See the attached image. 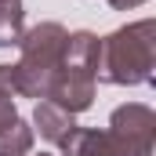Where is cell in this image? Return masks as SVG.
<instances>
[{
	"instance_id": "6da1fadb",
	"label": "cell",
	"mask_w": 156,
	"mask_h": 156,
	"mask_svg": "<svg viewBox=\"0 0 156 156\" xmlns=\"http://www.w3.org/2000/svg\"><path fill=\"white\" fill-rule=\"evenodd\" d=\"M156 69V22L153 18H138L113 29L105 40H98V66L94 76L102 83H116V87H138V83H153Z\"/></svg>"
},
{
	"instance_id": "7a4b0ae2",
	"label": "cell",
	"mask_w": 156,
	"mask_h": 156,
	"mask_svg": "<svg viewBox=\"0 0 156 156\" xmlns=\"http://www.w3.org/2000/svg\"><path fill=\"white\" fill-rule=\"evenodd\" d=\"M66 40H69V29L62 22H40V26L22 33L18 62L11 66L15 98H37V102L47 98L51 80H55L62 55H66Z\"/></svg>"
},
{
	"instance_id": "3957f363",
	"label": "cell",
	"mask_w": 156,
	"mask_h": 156,
	"mask_svg": "<svg viewBox=\"0 0 156 156\" xmlns=\"http://www.w3.org/2000/svg\"><path fill=\"white\" fill-rule=\"evenodd\" d=\"M94 66H98V37L91 29L69 33L62 66H58V73L51 80V91H47V102H55L58 109H66L73 116L87 113L94 105V91H98Z\"/></svg>"
},
{
	"instance_id": "277c9868",
	"label": "cell",
	"mask_w": 156,
	"mask_h": 156,
	"mask_svg": "<svg viewBox=\"0 0 156 156\" xmlns=\"http://www.w3.org/2000/svg\"><path fill=\"white\" fill-rule=\"evenodd\" d=\"M62 156H153L149 142L127 138L116 131H94V127H73L62 142Z\"/></svg>"
},
{
	"instance_id": "5b68a950",
	"label": "cell",
	"mask_w": 156,
	"mask_h": 156,
	"mask_svg": "<svg viewBox=\"0 0 156 156\" xmlns=\"http://www.w3.org/2000/svg\"><path fill=\"white\" fill-rule=\"evenodd\" d=\"M109 131L153 145V142H156V113L149 109V105H142V102H127V105L113 109V116H109Z\"/></svg>"
},
{
	"instance_id": "8992f818",
	"label": "cell",
	"mask_w": 156,
	"mask_h": 156,
	"mask_svg": "<svg viewBox=\"0 0 156 156\" xmlns=\"http://www.w3.org/2000/svg\"><path fill=\"white\" fill-rule=\"evenodd\" d=\"M76 127V120L73 113H66V109H58L55 102H37V109H33V131H40V138L44 142H51V145H58L69 131Z\"/></svg>"
},
{
	"instance_id": "52a82bcc",
	"label": "cell",
	"mask_w": 156,
	"mask_h": 156,
	"mask_svg": "<svg viewBox=\"0 0 156 156\" xmlns=\"http://www.w3.org/2000/svg\"><path fill=\"white\" fill-rule=\"evenodd\" d=\"M22 33H26V7H22V0L0 4V47H18Z\"/></svg>"
},
{
	"instance_id": "ba28073f",
	"label": "cell",
	"mask_w": 156,
	"mask_h": 156,
	"mask_svg": "<svg viewBox=\"0 0 156 156\" xmlns=\"http://www.w3.org/2000/svg\"><path fill=\"white\" fill-rule=\"evenodd\" d=\"M33 153V127L18 116L11 127L0 131V156H29Z\"/></svg>"
},
{
	"instance_id": "9c48e42d",
	"label": "cell",
	"mask_w": 156,
	"mask_h": 156,
	"mask_svg": "<svg viewBox=\"0 0 156 156\" xmlns=\"http://www.w3.org/2000/svg\"><path fill=\"white\" fill-rule=\"evenodd\" d=\"M15 120H18V109H15V94L0 91V131H4V127H11Z\"/></svg>"
},
{
	"instance_id": "30bf717a",
	"label": "cell",
	"mask_w": 156,
	"mask_h": 156,
	"mask_svg": "<svg viewBox=\"0 0 156 156\" xmlns=\"http://www.w3.org/2000/svg\"><path fill=\"white\" fill-rule=\"evenodd\" d=\"M0 91L15 94V83H11V66H0Z\"/></svg>"
},
{
	"instance_id": "8fae6325",
	"label": "cell",
	"mask_w": 156,
	"mask_h": 156,
	"mask_svg": "<svg viewBox=\"0 0 156 156\" xmlns=\"http://www.w3.org/2000/svg\"><path fill=\"white\" fill-rule=\"evenodd\" d=\"M138 4H145V0H109L113 11H131V7H138Z\"/></svg>"
},
{
	"instance_id": "7c38bea8",
	"label": "cell",
	"mask_w": 156,
	"mask_h": 156,
	"mask_svg": "<svg viewBox=\"0 0 156 156\" xmlns=\"http://www.w3.org/2000/svg\"><path fill=\"white\" fill-rule=\"evenodd\" d=\"M40 156H51V153H40Z\"/></svg>"
},
{
	"instance_id": "4fadbf2b",
	"label": "cell",
	"mask_w": 156,
	"mask_h": 156,
	"mask_svg": "<svg viewBox=\"0 0 156 156\" xmlns=\"http://www.w3.org/2000/svg\"><path fill=\"white\" fill-rule=\"evenodd\" d=\"M0 4H7V0H0Z\"/></svg>"
}]
</instances>
